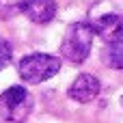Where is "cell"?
<instances>
[{
    "instance_id": "1",
    "label": "cell",
    "mask_w": 123,
    "mask_h": 123,
    "mask_svg": "<svg viewBox=\"0 0 123 123\" xmlns=\"http://www.w3.org/2000/svg\"><path fill=\"white\" fill-rule=\"evenodd\" d=\"M93 26L89 22H76L67 28L65 37H63V43H61V54L74 63V65H80L89 58L91 54V45H93Z\"/></svg>"
},
{
    "instance_id": "3",
    "label": "cell",
    "mask_w": 123,
    "mask_h": 123,
    "mask_svg": "<svg viewBox=\"0 0 123 123\" xmlns=\"http://www.w3.org/2000/svg\"><path fill=\"white\" fill-rule=\"evenodd\" d=\"M32 110V97L24 86H11L0 95V117L4 121L19 123Z\"/></svg>"
},
{
    "instance_id": "2",
    "label": "cell",
    "mask_w": 123,
    "mask_h": 123,
    "mask_svg": "<svg viewBox=\"0 0 123 123\" xmlns=\"http://www.w3.org/2000/svg\"><path fill=\"white\" fill-rule=\"evenodd\" d=\"M61 69V58L58 56H52V54H41V52H35V54H28L19 61V78L28 84H39V82H45L50 80L52 76H56Z\"/></svg>"
},
{
    "instance_id": "6",
    "label": "cell",
    "mask_w": 123,
    "mask_h": 123,
    "mask_svg": "<svg viewBox=\"0 0 123 123\" xmlns=\"http://www.w3.org/2000/svg\"><path fill=\"white\" fill-rule=\"evenodd\" d=\"M30 22L35 24H48L56 15V2L54 0H24L22 9Z\"/></svg>"
},
{
    "instance_id": "4",
    "label": "cell",
    "mask_w": 123,
    "mask_h": 123,
    "mask_svg": "<svg viewBox=\"0 0 123 123\" xmlns=\"http://www.w3.org/2000/svg\"><path fill=\"white\" fill-rule=\"evenodd\" d=\"M91 26H93V32L99 35L106 43L123 39V17L117 13H106V15L97 17Z\"/></svg>"
},
{
    "instance_id": "9",
    "label": "cell",
    "mask_w": 123,
    "mask_h": 123,
    "mask_svg": "<svg viewBox=\"0 0 123 123\" xmlns=\"http://www.w3.org/2000/svg\"><path fill=\"white\" fill-rule=\"evenodd\" d=\"M11 56H13V48H11V43H9L6 39L0 37V71L11 63Z\"/></svg>"
},
{
    "instance_id": "5",
    "label": "cell",
    "mask_w": 123,
    "mask_h": 123,
    "mask_svg": "<svg viewBox=\"0 0 123 123\" xmlns=\"http://www.w3.org/2000/svg\"><path fill=\"white\" fill-rule=\"evenodd\" d=\"M99 89H102L99 80L93 74H80L74 80V84L69 86V97L80 102V104H86V102H91L99 95Z\"/></svg>"
},
{
    "instance_id": "7",
    "label": "cell",
    "mask_w": 123,
    "mask_h": 123,
    "mask_svg": "<svg viewBox=\"0 0 123 123\" xmlns=\"http://www.w3.org/2000/svg\"><path fill=\"white\" fill-rule=\"evenodd\" d=\"M102 58L108 67L112 69H123V39L121 41H112L104 48L102 52Z\"/></svg>"
},
{
    "instance_id": "8",
    "label": "cell",
    "mask_w": 123,
    "mask_h": 123,
    "mask_svg": "<svg viewBox=\"0 0 123 123\" xmlns=\"http://www.w3.org/2000/svg\"><path fill=\"white\" fill-rule=\"evenodd\" d=\"M24 9V0H0V17L2 19H11L17 13H22Z\"/></svg>"
}]
</instances>
